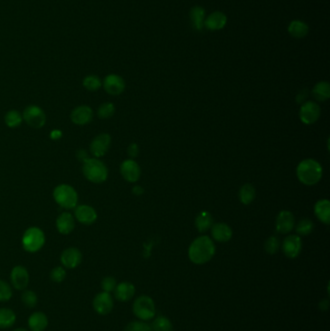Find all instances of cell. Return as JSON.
<instances>
[{
	"mask_svg": "<svg viewBox=\"0 0 330 331\" xmlns=\"http://www.w3.org/2000/svg\"><path fill=\"white\" fill-rule=\"evenodd\" d=\"M215 244L212 239L206 235L196 238L189 247V259L196 264L208 262L215 255Z\"/></svg>",
	"mask_w": 330,
	"mask_h": 331,
	"instance_id": "obj_1",
	"label": "cell"
},
{
	"mask_svg": "<svg viewBox=\"0 0 330 331\" xmlns=\"http://www.w3.org/2000/svg\"><path fill=\"white\" fill-rule=\"evenodd\" d=\"M296 175L302 184L312 186L319 182L322 177V167L314 159H305L296 168Z\"/></svg>",
	"mask_w": 330,
	"mask_h": 331,
	"instance_id": "obj_2",
	"label": "cell"
},
{
	"mask_svg": "<svg viewBox=\"0 0 330 331\" xmlns=\"http://www.w3.org/2000/svg\"><path fill=\"white\" fill-rule=\"evenodd\" d=\"M83 173L88 181L100 184L107 180L109 171L100 159L89 158L83 165Z\"/></svg>",
	"mask_w": 330,
	"mask_h": 331,
	"instance_id": "obj_3",
	"label": "cell"
},
{
	"mask_svg": "<svg viewBox=\"0 0 330 331\" xmlns=\"http://www.w3.org/2000/svg\"><path fill=\"white\" fill-rule=\"evenodd\" d=\"M53 196L58 205L64 209H73L78 205V193L68 184H60L57 186L54 190Z\"/></svg>",
	"mask_w": 330,
	"mask_h": 331,
	"instance_id": "obj_4",
	"label": "cell"
},
{
	"mask_svg": "<svg viewBox=\"0 0 330 331\" xmlns=\"http://www.w3.org/2000/svg\"><path fill=\"white\" fill-rule=\"evenodd\" d=\"M46 241L43 230L37 227H30L25 231L22 244L24 249L29 253H36L43 248Z\"/></svg>",
	"mask_w": 330,
	"mask_h": 331,
	"instance_id": "obj_5",
	"label": "cell"
},
{
	"mask_svg": "<svg viewBox=\"0 0 330 331\" xmlns=\"http://www.w3.org/2000/svg\"><path fill=\"white\" fill-rule=\"evenodd\" d=\"M135 316L142 320H149L155 316V304L147 295L139 296L133 304Z\"/></svg>",
	"mask_w": 330,
	"mask_h": 331,
	"instance_id": "obj_6",
	"label": "cell"
},
{
	"mask_svg": "<svg viewBox=\"0 0 330 331\" xmlns=\"http://www.w3.org/2000/svg\"><path fill=\"white\" fill-rule=\"evenodd\" d=\"M22 115L23 119L27 122V124L35 129L43 128L47 121V116L43 109L36 105L28 106Z\"/></svg>",
	"mask_w": 330,
	"mask_h": 331,
	"instance_id": "obj_7",
	"label": "cell"
},
{
	"mask_svg": "<svg viewBox=\"0 0 330 331\" xmlns=\"http://www.w3.org/2000/svg\"><path fill=\"white\" fill-rule=\"evenodd\" d=\"M112 138L107 133H102L97 135L91 142L89 149L91 154L95 158H101L109 151L111 147Z\"/></svg>",
	"mask_w": 330,
	"mask_h": 331,
	"instance_id": "obj_8",
	"label": "cell"
},
{
	"mask_svg": "<svg viewBox=\"0 0 330 331\" xmlns=\"http://www.w3.org/2000/svg\"><path fill=\"white\" fill-rule=\"evenodd\" d=\"M320 116V107L313 101L304 102L299 111L300 120L306 125L314 124Z\"/></svg>",
	"mask_w": 330,
	"mask_h": 331,
	"instance_id": "obj_9",
	"label": "cell"
},
{
	"mask_svg": "<svg viewBox=\"0 0 330 331\" xmlns=\"http://www.w3.org/2000/svg\"><path fill=\"white\" fill-rule=\"evenodd\" d=\"M282 250L286 257L289 259H295L301 253V237L296 234L287 235L282 243Z\"/></svg>",
	"mask_w": 330,
	"mask_h": 331,
	"instance_id": "obj_10",
	"label": "cell"
},
{
	"mask_svg": "<svg viewBox=\"0 0 330 331\" xmlns=\"http://www.w3.org/2000/svg\"><path fill=\"white\" fill-rule=\"evenodd\" d=\"M102 86L107 93H109L110 95H113V96L120 95L125 90L124 80L120 76L115 75V74L108 75L104 79Z\"/></svg>",
	"mask_w": 330,
	"mask_h": 331,
	"instance_id": "obj_11",
	"label": "cell"
},
{
	"mask_svg": "<svg viewBox=\"0 0 330 331\" xmlns=\"http://www.w3.org/2000/svg\"><path fill=\"white\" fill-rule=\"evenodd\" d=\"M120 173L126 181L135 183L141 177V168L135 160L127 159L120 165Z\"/></svg>",
	"mask_w": 330,
	"mask_h": 331,
	"instance_id": "obj_12",
	"label": "cell"
},
{
	"mask_svg": "<svg viewBox=\"0 0 330 331\" xmlns=\"http://www.w3.org/2000/svg\"><path fill=\"white\" fill-rule=\"evenodd\" d=\"M94 310L102 316L110 314L114 309V299L110 292H99L93 299Z\"/></svg>",
	"mask_w": 330,
	"mask_h": 331,
	"instance_id": "obj_13",
	"label": "cell"
},
{
	"mask_svg": "<svg viewBox=\"0 0 330 331\" xmlns=\"http://www.w3.org/2000/svg\"><path fill=\"white\" fill-rule=\"evenodd\" d=\"M82 260H83L82 252L75 247H69L65 249L60 256V261L62 265L65 268H69V269H73L79 266Z\"/></svg>",
	"mask_w": 330,
	"mask_h": 331,
	"instance_id": "obj_14",
	"label": "cell"
},
{
	"mask_svg": "<svg viewBox=\"0 0 330 331\" xmlns=\"http://www.w3.org/2000/svg\"><path fill=\"white\" fill-rule=\"evenodd\" d=\"M75 219L83 225H91L97 220L96 210L87 204H81L75 207Z\"/></svg>",
	"mask_w": 330,
	"mask_h": 331,
	"instance_id": "obj_15",
	"label": "cell"
},
{
	"mask_svg": "<svg viewBox=\"0 0 330 331\" xmlns=\"http://www.w3.org/2000/svg\"><path fill=\"white\" fill-rule=\"evenodd\" d=\"M11 283L16 289L23 290L28 288L29 283V274L28 269L23 265H17L11 271Z\"/></svg>",
	"mask_w": 330,
	"mask_h": 331,
	"instance_id": "obj_16",
	"label": "cell"
},
{
	"mask_svg": "<svg viewBox=\"0 0 330 331\" xmlns=\"http://www.w3.org/2000/svg\"><path fill=\"white\" fill-rule=\"evenodd\" d=\"M294 224L293 214L288 210H282L276 219V230L281 234H287L293 230Z\"/></svg>",
	"mask_w": 330,
	"mask_h": 331,
	"instance_id": "obj_17",
	"label": "cell"
},
{
	"mask_svg": "<svg viewBox=\"0 0 330 331\" xmlns=\"http://www.w3.org/2000/svg\"><path fill=\"white\" fill-rule=\"evenodd\" d=\"M70 118L73 123L77 125H86L93 119V111L90 107L82 105L73 110Z\"/></svg>",
	"mask_w": 330,
	"mask_h": 331,
	"instance_id": "obj_18",
	"label": "cell"
},
{
	"mask_svg": "<svg viewBox=\"0 0 330 331\" xmlns=\"http://www.w3.org/2000/svg\"><path fill=\"white\" fill-rule=\"evenodd\" d=\"M211 235L216 241L225 243L230 240L232 236V230L230 226L225 223H217L211 227Z\"/></svg>",
	"mask_w": 330,
	"mask_h": 331,
	"instance_id": "obj_19",
	"label": "cell"
},
{
	"mask_svg": "<svg viewBox=\"0 0 330 331\" xmlns=\"http://www.w3.org/2000/svg\"><path fill=\"white\" fill-rule=\"evenodd\" d=\"M56 226L61 234H69L75 229V217L69 212H62L56 221Z\"/></svg>",
	"mask_w": 330,
	"mask_h": 331,
	"instance_id": "obj_20",
	"label": "cell"
},
{
	"mask_svg": "<svg viewBox=\"0 0 330 331\" xmlns=\"http://www.w3.org/2000/svg\"><path fill=\"white\" fill-rule=\"evenodd\" d=\"M227 24V17L222 12L216 11L204 20V27L211 31L224 29Z\"/></svg>",
	"mask_w": 330,
	"mask_h": 331,
	"instance_id": "obj_21",
	"label": "cell"
},
{
	"mask_svg": "<svg viewBox=\"0 0 330 331\" xmlns=\"http://www.w3.org/2000/svg\"><path fill=\"white\" fill-rule=\"evenodd\" d=\"M115 298L121 302L129 301L134 296L136 288L135 286L130 282H122L116 285L115 290Z\"/></svg>",
	"mask_w": 330,
	"mask_h": 331,
	"instance_id": "obj_22",
	"label": "cell"
},
{
	"mask_svg": "<svg viewBox=\"0 0 330 331\" xmlns=\"http://www.w3.org/2000/svg\"><path fill=\"white\" fill-rule=\"evenodd\" d=\"M49 324L48 317L42 312H35L30 315L29 326L31 331H44Z\"/></svg>",
	"mask_w": 330,
	"mask_h": 331,
	"instance_id": "obj_23",
	"label": "cell"
},
{
	"mask_svg": "<svg viewBox=\"0 0 330 331\" xmlns=\"http://www.w3.org/2000/svg\"><path fill=\"white\" fill-rule=\"evenodd\" d=\"M314 211L316 218L328 225L330 223V202L328 200H320L316 202L314 207Z\"/></svg>",
	"mask_w": 330,
	"mask_h": 331,
	"instance_id": "obj_24",
	"label": "cell"
},
{
	"mask_svg": "<svg viewBox=\"0 0 330 331\" xmlns=\"http://www.w3.org/2000/svg\"><path fill=\"white\" fill-rule=\"evenodd\" d=\"M190 19L193 28L196 30L201 31L204 28V20H205V11L202 7L195 6L190 12Z\"/></svg>",
	"mask_w": 330,
	"mask_h": 331,
	"instance_id": "obj_25",
	"label": "cell"
},
{
	"mask_svg": "<svg viewBox=\"0 0 330 331\" xmlns=\"http://www.w3.org/2000/svg\"><path fill=\"white\" fill-rule=\"evenodd\" d=\"M287 30H288V33L292 37H294L296 39H301L308 34L309 28L305 23H303L301 21H292L289 24Z\"/></svg>",
	"mask_w": 330,
	"mask_h": 331,
	"instance_id": "obj_26",
	"label": "cell"
},
{
	"mask_svg": "<svg viewBox=\"0 0 330 331\" xmlns=\"http://www.w3.org/2000/svg\"><path fill=\"white\" fill-rule=\"evenodd\" d=\"M197 230L200 232H205L211 229L213 225V218L208 211H201V213L196 218L195 221Z\"/></svg>",
	"mask_w": 330,
	"mask_h": 331,
	"instance_id": "obj_27",
	"label": "cell"
},
{
	"mask_svg": "<svg viewBox=\"0 0 330 331\" xmlns=\"http://www.w3.org/2000/svg\"><path fill=\"white\" fill-rule=\"evenodd\" d=\"M313 96L317 101L324 102L330 98V85L327 82H319L312 90Z\"/></svg>",
	"mask_w": 330,
	"mask_h": 331,
	"instance_id": "obj_28",
	"label": "cell"
},
{
	"mask_svg": "<svg viewBox=\"0 0 330 331\" xmlns=\"http://www.w3.org/2000/svg\"><path fill=\"white\" fill-rule=\"evenodd\" d=\"M16 314L9 308L0 309V328H9L16 322Z\"/></svg>",
	"mask_w": 330,
	"mask_h": 331,
	"instance_id": "obj_29",
	"label": "cell"
},
{
	"mask_svg": "<svg viewBox=\"0 0 330 331\" xmlns=\"http://www.w3.org/2000/svg\"><path fill=\"white\" fill-rule=\"evenodd\" d=\"M255 197H256V190L252 184L247 183L240 188L239 200L245 205H248L253 202L255 200Z\"/></svg>",
	"mask_w": 330,
	"mask_h": 331,
	"instance_id": "obj_30",
	"label": "cell"
},
{
	"mask_svg": "<svg viewBox=\"0 0 330 331\" xmlns=\"http://www.w3.org/2000/svg\"><path fill=\"white\" fill-rule=\"evenodd\" d=\"M23 115L17 111V110H10L6 113V115L4 116V121L5 124L9 127V128H17L19 127L22 122H23Z\"/></svg>",
	"mask_w": 330,
	"mask_h": 331,
	"instance_id": "obj_31",
	"label": "cell"
},
{
	"mask_svg": "<svg viewBox=\"0 0 330 331\" xmlns=\"http://www.w3.org/2000/svg\"><path fill=\"white\" fill-rule=\"evenodd\" d=\"M152 331H172V324L168 317L160 316L154 319L151 325Z\"/></svg>",
	"mask_w": 330,
	"mask_h": 331,
	"instance_id": "obj_32",
	"label": "cell"
},
{
	"mask_svg": "<svg viewBox=\"0 0 330 331\" xmlns=\"http://www.w3.org/2000/svg\"><path fill=\"white\" fill-rule=\"evenodd\" d=\"M83 85L88 91H97L102 87V81L98 76L89 75L86 76L83 81Z\"/></svg>",
	"mask_w": 330,
	"mask_h": 331,
	"instance_id": "obj_33",
	"label": "cell"
},
{
	"mask_svg": "<svg viewBox=\"0 0 330 331\" xmlns=\"http://www.w3.org/2000/svg\"><path fill=\"white\" fill-rule=\"evenodd\" d=\"M314 230V223L310 219H302L296 225L295 230L299 236H307Z\"/></svg>",
	"mask_w": 330,
	"mask_h": 331,
	"instance_id": "obj_34",
	"label": "cell"
},
{
	"mask_svg": "<svg viewBox=\"0 0 330 331\" xmlns=\"http://www.w3.org/2000/svg\"><path fill=\"white\" fill-rule=\"evenodd\" d=\"M115 105L111 102H106L101 104L97 111V115L100 119H109L115 115Z\"/></svg>",
	"mask_w": 330,
	"mask_h": 331,
	"instance_id": "obj_35",
	"label": "cell"
},
{
	"mask_svg": "<svg viewBox=\"0 0 330 331\" xmlns=\"http://www.w3.org/2000/svg\"><path fill=\"white\" fill-rule=\"evenodd\" d=\"M22 301L27 307L34 308L38 303V296L33 290H25L22 294Z\"/></svg>",
	"mask_w": 330,
	"mask_h": 331,
	"instance_id": "obj_36",
	"label": "cell"
},
{
	"mask_svg": "<svg viewBox=\"0 0 330 331\" xmlns=\"http://www.w3.org/2000/svg\"><path fill=\"white\" fill-rule=\"evenodd\" d=\"M280 247H281V242H280L279 238L276 236L268 237L264 243V249H265L266 253H268L270 255L277 253L279 251Z\"/></svg>",
	"mask_w": 330,
	"mask_h": 331,
	"instance_id": "obj_37",
	"label": "cell"
},
{
	"mask_svg": "<svg viewBox=\"0 0 330 331\" xmlns=\"http://www.w3.org/2000/svg\"><path fill=\"white\" fill-rule=\"evenodd\" d=\"M13 291L11 286L7 282L0 280V302L8 301L9 299H11Z\"/></svg>",
	"mask_w": 330,
	"mask_h": 331,
	"instance_id": "obj_38",
	"label": "cell"
},
{
	"mask_svg": "<svg viewBox=\"0 0 330 331\" xmlns=\"http://www.w3.org/2000/svg\"><path fill=\"white\" fill-rule=\"evenodd\" d=\"M123 331H152L151 325L144 321H132L128 323Z\"/></svg>",
	"mask_w": 330,
	"mask_h": 331,
	"instance_id": "obj_39",
	"label": "cell"
},
{
	"mask_svg": "<svg viewBox=\"0 0 330 331\" xmlns=\"http://www.w3.org/2000/svg\"><path fill=\"white\" fill-rule=\"evenodd\" d=\"M50 276H51L52 281H54L56 283H61L66 278V271H65L64 267H62V266H56L51 271Z\"/></svg>",
	"mask_w": 330,
	"mask_h": 331,
	"instance_id": "obj_40",
	"label": "cell"
},
{
	"mask_svg": "<svg viewBox=\"0 0 330 331\" xmlns=\"http://www.w3.org/2000/svg\"><path fill=\"white\" fill-rule=\"evenodd\" d=\"M116 285L117 284H116L115 278L111 277V276L105 277L101 282V288L103 289V291H106V292L114 291Z\"/></svg>",
	"mask_w": 330,
	"mask_h": 331,
	"instance_id": "obj_41",
	"label": "cell"
},
{
	"mask_svg": "<svg viewBox=\"0 0 330 331\" xmlns=\"http://www.w3.org/2000/svg\"><path fill=\"white\" fill-rule=\"evenodd\" d=\"M139 152H140V150H139L138 144H135V143L130 144L129 147L127 149V154L130 158H136L139 155Z\"/></svg>",
	"mask_w": 330,
	"mask_h": 331,
	"instance_id": "obj_42",
	"label": "cell"
},
{
	"mask_svg": "<svg viewBox=\"0 0 330 331\" xmlns=\"http://www.w3.org/2000/svg\"><path fill=\"white\" fill-rule=\"evenodd\" d=\"M76 155H77V158H78V160L81 161V162H83V163H85L86 161H87L88 159L90 158L89 155H88V153L86 152L85 149H79V150L77 151Z\"/></svg>",
	"mask_w": 330,
	"mask_h": 331,
	"instance_id": "obj_43",
	"label": "cell"
},
{
	"mask_svg": "<svg viewBox=\"0 0 330 331\" xmlns=\"http://www.w3.org/2000/svg\"><path fill=\"white\" fill-rule=\"evenodd\" d=\"M62 137V132L60 130H54L51 132V139L58 140Z\"/></svg>",
	"mask_w": 330,
	"mask_h": 331,
	"instance_id": "obj_44",
	"label": "cell"
},
{
	"mask_svg": "<svg viewBox=\"0 0 330 331\" xmlns=\"http://www.w3.org/2000/svg\"><path fill=\"white\" fill-rule=\"evenodd\" d=\"M307 95H308V92H306L305 90L300 92V93L297 95V97H296V101H297V103H298V104H301L302 105V104L304 103V101H305V98H306Z\"/></svg>",
	"mask_w": 330,
	"mask_h": 331,
	"instance_id": "obj_45",
	"label": "cell"
},
{
	"mask_svg": "<svg viewBox=\"0 0 330 331\" xmlns=\"http://www.w3.org/2000/svg\"><path fill=\"white\" fill-rule=\"evenodd\" d=\"M133 193L137 196H140L144 193V189L141 187V186H136V187L133 188Z\"/></svg>",
	"mask_w": 330,
	"mask_h": 331,
	"instance_id": "obj_46",
	"label": "cell"
},
{
	"mask_svg": "<svg viewBox=\"0 0 330 331\" xmlns=\"http://www.w3.org/2000/svg\"><path fill=\"white\" fill-rule=\"evenodd\" d=\"M14 331H29L28 329H26V328H17V329H15Z\"/></svg>",
	"mask_w": 330,
	"mask_h": 331,
	"instance_id": "obj_47",
	"label": "cell"
}]
</instances>
